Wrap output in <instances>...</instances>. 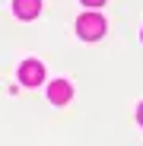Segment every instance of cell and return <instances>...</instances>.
Instances as JSON below:
<instances>
[{"mask_svg":"<svg viewBox=\"0 0 143 146\" xmlns=\"http://www.w3.org/2000/svg\"><path fill=\"white\" fill-rule=\"evenodd\" d=\"M76 32H80V38L95 41V38L105 35V19H102L99 13H83V16L76 19Z\"/></svg>","mask_w":143,"mask_h":146,"instance_id":"obj_1","label":"cell"},{"mask_svg":"<svg viewBox=\"0 0 143 146\" xmlns=\"http://www.w3.org/2000/svg\"><path fill=\"white\" fill-rule=\"evenodd\" d=\"M45 80V67L38 64V60H22V67H19V83L22 86H38Z\"/></svg>","mask_w":143,"mask_h":146,"instance_id":"obj_2","label":"cell"},{"mask_svg":"<svg viewBox=\"0 0 143 146\" xmlns=\"http://www.w3.org/2000/svg\"><path fill=\"white\" fill-rule=\"evenodd\" d=\"M70 95H73V86H70L67 80H57L51 89H48V99H51L54 105H67V102H70Z\"/></svg>","mask_w":143,"mask_h":146,"instance_id":"obj_3","label":"cell"},{"mask_svg":"<svg viewBox=\"0 0 143 146\" xmlns=\"http://www.w3.org/2000/svg\"><path fill=\"white\" fill-rule=\"evenodd\" d=\"M13 10L19 19H35L41 10V0H13Z\"/></svg>","mask_w":143,"mask_h":146,"instance_id":"obj_4","label":"cell"},{"mask_svg":"<svg viewBox=\"0 0 143 146\" xmlns=\"http://www.w3.org/2000/svg\"><path fill=\"white\" fill-rule=\"evenodd\" d=\"M83 3H86V7H102L105 0H83Z\"/></svg>","mask_w":143,"mask_h":146,"instance_id":"obj_5","label":"cell"},{"mask_svg":"<svg viewBox=\"0 0 143 146\" xmlns=\"http://www.w3.org/2000/svg\"><path fill=\"white\" fill-rule=\"evenodd\" d=\"M137 117H140V124H143V102H140V111H137Z\"/></svg>","mask_w":143,"mask_h":146,"instance_id":"obj_6","label":"cell"}]
</instances>
